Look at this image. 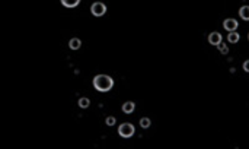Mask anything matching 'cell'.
Returning a JSON list of instances; mask_svg holds the SVG:
<instances>
[{"mask_svg":"<svg viewBox=\"0 0 249 149\" xmlns=\"http://www.w3.org/2000/svg\"><path fill=\"white\" fill-rule=\"evenodd\" d=\"M93 86L99 92H108L114 86V81L108 74H96L93 78Z\"/></svg>","mask_w":249,"mask_h":149,"instance_id":"obj_1","label":"cell"},{"mask_svg":"<svg viewBox=\"0 0 249 149\" xmlns=\"http://www.w3.org/2000/svg\"><path fill=\"white\" fill-rule=\"evenodd\" d=\"M118 133H119L121 137H131L134 135V126L131 123H123L118 127Z\"/></svg>","mask_w":249,"mask_h":149,"instance_id":"obj_2","label":"cell"},{"mask_svg":"<svg viewBox=\"0 0 249 149\" xmlns=\"http://www.w3.org/2000/svg\"><path fill=\"white\" fill-rule=\"evenodd\" d=\"M91 12L93 16H102L106 12V6H105L104 3H101V2H95L91 6Z\"/></svg>","mask_w":249,"mask_h":149,"instance_id":"obj_3","label":"cell"},{"mask_svg":"<svg viewBox=\"0 0 249 149\" xmlns=\"http://www.w3.org/2000/svg\"><path fill=\"white\" fill-rule=\"evenodd\" d=\"M223 27H224V29H227L229 32H233V31H236V28H237V20L229 18V19H226L223 22Z\"/></svg>","mask_w":249,"mask_h":149,"instance_id":"obj_4","label":"cell"},{"mask_svg":"<svg viewBox=\"0 0 249 149\" xmlns=\"http://www.w3.org/2000/svg\"><path fill=\"white\" fill-rule=\"evenodd\" d=\"M208 42L210 44H213V45H220L223 41H222V34H219V32H211L208 35Z\"/></svg>","mask_w":249,"mask_h":149,"instance_id":"obj_5","label":"cell"},{"mask_svg":"<svg viewBox=\"0 0 249 149\" xmlns=\"http://www.w3.org/2000/svg\"><path fill=\"white\" fill-rule=\"evenodd\" d=\"M134 108H136V104L133 101H127L124 102V105H123V111H124L125 114H130V113H133L134 111Z\"/></svg>","mask_w":249,"mask_h":149,"instance_id":"obj_6","label":"cell"},{"mask_svg":"<svg viewBox=\"0 0 249 149\" xmlns=\"http://www.w3.org/2000/svg\"><path fill=\"white\" fill-rule=\"evenodd\" d=\"M69 47L72 48V50H79V48L82 47V41L79 40V38H72V40L69 41Z\"/></svg>","mask_w":249,"mask_h":149,"instance_id":"obj_7","label":"cell"},{"mask_svg":"<svg viewBox=\"0 0 249 149\" xmlns=\"http://www.w3.org/2000/svg\"><path fill=\"white\" fill-rule=\"evenodd\" d=\"M239 15L240 18L245 20H249V6H242L239 9Z\"/></svg>","mask_w":249,"mask_h":149,"instance_id":"obj_8","label":"cell"},{"mask_svg":"<svg viewBox=\"0 0 249 149\" xmlns=\"http://www.w3.org/2000/svg\"><path fill=\"white\" fill-rule=\"evenodd\" d=\"M80 0H61V3L64 5L66 7H76L79 5Z\"/></svg>","mask_w":249,"mask_h":149,"instance_id":"obj_9","label":"cell"},{"mask_svg":"<svg viewBox=\"0 0 249 149\" xmlns=\"http://www.w3.org/2000/svg\"><path fill=\"white\" fill-rule=\"evenodd\" d=\"M227 40H229V42H237L239 41V34L236 32V31H233V32H230L229 35H227Z\"/></svg>","mask_w":249,"mask_h":149,"instance_id":"obj_10","label":"cell"},{"mask_svg":"<svg viewBox=\"0 0 249 149\" xmlns=\"http://www.w3.org/2000/svg\"><path fill=\"white\" fill-rule=\"evenodd\" d=\"M150 124H151L150 118H147V117H143V118L140 120V126H141L143 129H149V127H150Z\"/></svg>","mask_w":249,"mask_h":149,"instance_id":"obj_11","label":"cell"},{"mask_svg":"<svg viewBox=\"0 0 249 149\" xmlns=\"http://www.w3.org/2000/svg\"><path fill=\"white\" fill-rule=\"evenodd\" d=\"M89 105H91V101H89L87 98H80V100H79V107H80V108H87Z\"/></svg>","mask_w":249,"mask_h":149,"instance_id":"obj_12","label":"cell"},{"mask_svg":"<svg viewBox=\"0 0 249 149\" xmlns=\"http://www.w3.org/2000/svg\"><path fill=\"white\" fill-rule=\"evenodd\" d=\"M217 47H219V50L222 51L223 54H227V53H229V48L226 47V45H224L223 42H222V44H220V45H217Z\"/></svg>","mask_w":249,"mask_h":149,"instance_id":"obj_13","label":"cell"},{"mask_svg":"<svg viewBox=\"0 0 249 149\" xmlns=\"http://www.w3.org/2000/svg\"><path fill=\"white\" fill-rule=\"evenodd\" d=\"M105 123H106L108 126H114V124H115V117H108Z\"/></svg>","mask_w":249,"mask_h":149,"instance_id":"obj_14","label":"cell"},{"mask_svg":"<svg viewBox=\"0 0 249 149\" xmlns=\"http://www.w3.org/2000/svg\"><path fill=\"white\" fill-rule=\"evenodd\" d=\"M243 70H245V72H249V60H246L243 63Z\"/></svg>","mask_w":249,"mask_h":149,"instance_id":"obj_15","label":"cell"}]
</instances>
